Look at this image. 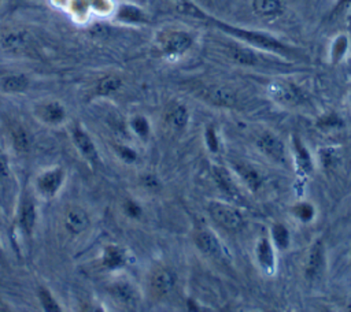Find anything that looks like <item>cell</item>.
<instances>
[{
	"instance_id": "4dcf8cb0",
	"label": "cell",
	"mask_w": 351,
	"mask_h": 312,
	"mask_svg": "<svg viewBox=\"0 0 351 312\" xmlns=\"http://www.w3.org/2000/svg\"><path fill=\"white\" fill-rule=\"evenodd\" d=\"M129 127L133 131L134 135H137L140 140H147L151 133V125L149 120L144 115H134L129 120Z\"/></svg>"
},
{
	"instance_id": "1f68e13d",
	"label": "cell",
	"mask_w": 351,
	"mask_h": 312,
	"mask_svg": "<svg viewBox=\"0 0 351 312\" xmlns=\"http://www.w3.org/2000/svg\"><path fill=\"white\" fill-rule=\"evenodd\" d=\"M271 239L280 250H285L289 246V242H291L289 231L282 223H274L271 226Z\"/></svg>"
},
{
	"instance_id": "e0dca14e",
	"label": "cell",
	"mask_w": 351,
	"mask_h": 312,
	"mask_svg": "<svg viewBox=\"0 0 351 312\" xmlns=\"http://www.w3.org/2000/svg\"><path fill=\"white\" fill-rule=\"evenodd\" d=\"M165 123L173 131H184L189 123L191 114L185 104L182 103H170L165 111Z\"/></svg>"
},
{
	"instance_id": "5b68a950",
	"label": "cell",
	"mask_w": 351,
	"mask_h": 312,
	"mask_svg": "<svg viewBox=\"0 0 351 312\" xmlns=\"http://www.w3.org/2000/svg\"><path fill=\"white\" fill-rule=\"evenodd\" d=\"M69 135L73 146L86 164L96 168L100 164V153L92 135L80 123H73L69 127Z\"/></svg>"
},
{
	"instance_id": "4316f807",
	"label": "cell",
	"mask_w": 351,
	"mask_h": 312,
	"mask_svg": "<svg viewBox=\"0 0 351 312\" xmlns=\"http://www.w3.org/2000/svg\"><path fill=\"white\" fill-rule=\"evenodd\" d=\"M117 18L125 23H145L148 21L145 12L133 4H122L117 11Z\"/></svg>"
},
{
	"instance_id": "8d00e7d4",
	"label": "cell",
	"mask_w": 351,
	"mask_h": 312,
	"mask_svg": "<svg viewBox=\"0 0 351 312\" xmlns=\"http://www.w3.org/2000/svg\"><path fill=\"white\" fill-rule=\"evenodd\" d=\"M77 312H107V311L100 301L88 297L78 302Z\"/></svg>"
},
{
	"instance_id": "52a82bcc",
	"label": "cell",
	"mask_w": 351,
	"mask_h": 312,
	"mask_svg": "<svg viewBox=\"0 0 351 312\" xmlns=\"http://www.w3.org/2000/svg\"><path fill=\"white\" fill-rule=\"evenodd\" d=\"M177 285V276L174 271L165 265H158L151 270L147 279V287L149 294L156 298L162 300L169 297Z\"/></svg>"
},
{
	"instance_id": "d4e9b609",
	"label": "cell",
	"mask_w": 351,
	"mask_h": 312,
	"mask_svg": "<svg viewBox=\"0 0 351 312\" xmlns=\"http://www.w3.org/2000/svg\"><path fill=\"white\" fill-rule=\"evenodd\" d=\"M252 10L262 18H277L284 12L282 0H252Z\"/></svg>"
},
{
	"instance_id": "6da1fadb",
	"label": "cell",
	"mask_w": 351,
	"mask_h": 312,
	"mask_svg": "<svg viewBox=\"0 0 351 312\" xmlns=\"http://www.w3.org/2000/svg\"><path fill=\"white\" fill-rule=\"evenodd\" d=\"M207 21H210L218 30H221L223 34L229 36L230 38L240 41L245 44L247 47L252 49H258L267 53H274L280 56H291L293 55V48L289 47L287 42L280 40L278 37L255 29L243 27L239 25H232L225 21H221L218 18H214L208 15Z\"/></svg>"
},
{
	"instance_id": "44dd1931",
	"label": "cell",
	"mask_w": 351,
	"mask_h": 312,
	"mask_svg": "<svg viewBox=\"0 0 351 312\" xmlns=\"http://www.w3.org/2000/svg\"><path fill=\"white\" fill-rule=\"evenodd\" d=\"M255 256L258 260L259 267L266 272L271 274L276 267V259H274V250L271 246V242L269 238H261L255 248Z\"/></svg>"
},
{
	"instance_id": "e575fe53",
	"label": "cell",
	"mask_w": 351,
	"mask_h": 312,
	"mask_svg": "<svg viewBox=\"0 0 351 312\" xmlns=\"http://www.w3.org/2000/svg\"><path fill=\"white\" fill-rule=\"evenodd\" d=\"M204 144L211 153H217L219 151V137L213 125H208L204 129Z\"/></svg>"
},
{
	"instance_id": "484cf974",
	"label": "cell",
	"mask_w": 351,
	"mask_h": 312,
	"mask_svg": "<svg viewBox=\"0 0 351 312\" xmlns=\"http://www.w3.org/2000/svg\"><path fill=\"white\" fill-rule=\"evenodd\" d=\"M255 49L250 47H230L228 49V55L230 59L240 64V66H247V67H254L259 64V57L254 52Z\"/></svg>"
},
{
	"instance_id": "277c9868",
	"label": "cell",
	"mask_w": 351,
	"mask_h": 312,
	"mask_svg": "<svg viewBox=\"0 0 351 312\" xmlns=\"http://www.w3.org/2000/svg\"><path fill=\"white\" fill-rule=\"evenodd\" d=\"M67 172L62 166H51L41 170L33 181V192L43 200L55 198L63 189Z\"/></svg>"
},
{
	"instance_id": "7a4b0ae2",
	"label": "cell",
	"mask_w": 351,
	"mask_h": 312,
	"mask_svg": "<svg viewBox=\"0 0 351 312\" xmlns=\"http://www.w3.org/2000/svg\"><path fill=\"white\" fill-rule=\"evenodd\" d=\"M158 51L167 59H178L195 45V34L182 27H165L155 38Z\"/></svg>"
},
{
	"instance_id": "d6986e66",
	"label": "cell",
	"mask_w": 351,
	"mask_h": 312,
	"mask_svg": "<svg viewBox=\"0 0 351 312\" xmlns=\"http://www.w3.org/2000/svg\"><path fill=\"white\" fill-rule=\"evenodd\" d=\"M292 149H293V156H295V164H296V171L298 175L302 181H304L313 171V159L303 144V141L299 137H293L292 140Z\"/></svg>"
},
{
	"instance_id": "4fadbf2b",
	"label": "cell",
	"mask_w": 351,
	"mask_h": 312,
	"mask_svg": "<svg viewBox=\"0 0 351 312\" xmlns=\"http://www.w3.org/2000/svg\"><path fill=\"white\" fill-rule=\"evenodd\" d=\"M106 293L114 302L122 307H133L138 301V291L136 286L125 278H117L108 282Z\"/></svg>"
},
{
	"instance_id": "b9f144b4",
	"label": "cell",
	"mask_w": 351,
	"mask_h": 312,
	"mask_svg": "<svg viewBox=\"0 0 351 312\" xmlns=\"http://www.w3.org/2000/svg\"><path fill=\"white\" fill-rule=\"evenodd\" d=\"M143 183H144L147 187L154 189V187L158 186V179H156L155 177H152V175H145V177L143 178Z\"/></svg>"
},
{
	"instance_id": "7c38bea8",
	"label": "cell",
	"mask_w": 351,
	"mask_h": 312,
	"mask_svg": "<svg viewBox=\"0 0 351 312\" xmlns=\"http://www.w3.org/2000/svg\"><path fill=\"white\" fill-rule=\"evenodd\" d=\"M269 94L277 104L284 107H298L303 104L306 99L299 86L285 81L273 82L269 86Z\"/></svg>"
},
{
	"instance_id": "2e32d148",
	"label": "cell",
	"mask_w": 351,
	"mask_h": 312,
	"mask_svg": "<svg viewBox=\"0 0 351 312\" xmlns=\"http://www.w3.org/2000/svg\"><path fill=\"white\" fill-rule=\"evenodd\" d=\"M193 242L196 248L210 257H221L223 248L218 237L207 227H199L193 231Z\"/></svg>"
},
{
	"instance_id": "83f0119b",
	"label": "cell",
	"mask_w": 351,
	"mask_h": 312,
	"mask_svg": "<svg viewBox=\"0 0 351 312\" xmlns=\"http://www.w3.org/2000/svg\"><path fill=\"white\" fill-rule=\"evenodd\" d=\"M1 90L5 93H21L29 88V79L25 74L7 75L0 82Z\"/></svg>"
},
{
	"instance_id": "cb8c5ba5",
	"label": "cell",
	"mask_w": 351,
	"mask_h": 312,
	"mask_svg": "<svg viewBox=\"0 0 351 312\" xmlns=\"http://www.w3.org/2000/svg\"><path fill=\"white\" fill-rule=\"evenodd\" d=\"M350 51V37L346 33L335 36L329 44V62L330 64L341 63Z\"/></svg>"
},
{
	"instance_id": "7402d4cb",
	"label": "cell",
	"mask_w": 351,
	"mask_h": 312,
	"mask_svg": "<svg viewBox=\"0 0 351 312\" xmlns=\"http://www.w3.org/2000/svg\"><path fill=\"white\" fill-rule=\"evenodd\" d=\"M36 298L43 312H64L59 298L44 283L36 286Z\"/></svg>"
},
{
	"instance_id": "f546056e",
	"label": "cell",
	"mask_w": 351,
	"mask_h": 312,
	"mask_svg": "<svg viewBox=\"0 0 351 312\" xmlns=\"http://www.w3.org/2000/svg\"><path fill=\"white\" fill-rule=\"evenodd\" d=\"M176 5V8L188 15V16H193V18H199V19H204L207 21L208 15L193 1V0H171Z\"/></svg>"
},
{
	"instance_id": "ab89813d",
	"label": "cell",
	"mask_w": 351,
	"mask_h": 312,
	"mask_svg": "<svg viewBox=\"0 0 351 312\" xmlns=\"http://www.w3.org/2000/svg\"><path fill=\"white\" fill-rule=\"evenodd\" d=\"M10 174H11V168H10L7 155L0 148V181H7L10 178Z\"/></svg>"
},
{
	"instance_id": "8992f818",
	"label": "cell",
	"mask_w": 351,
	"mask_h": 312,
	"mask_svg": "<svg viewBox=\"0 0 351 312\" xmlns=\"http://www.w3.org/2000/svg\"><path fill=\"white\" fill-rule=\"evenodd\" d=\"M210 218L222 229L237 231L244 226V216L239 208L223 201H210L207 205Z\"/></svg>"
},
{
	"instance_id": "603a6c76",
	"label": "cell",
	"mask_w": 351,
	"mask_h": 312,
	"mask_svg": "<svg viewBox=\"0 0 351 312\" xmlns=\"http://www.w3.org/2000/svg\"><path fill=\"white\" fill-rule=\"evenodd\" d=\"M10 137H11V145L15 152L23 155L30 151L33 144V137L23 125L21 123L12 125L10 130Z\"/></svg>"
},
{
	"instance_id": "9c48e42d",
	"label": "cell",
	"mask_w": 351,
	"mask_h": 312,
	"mask_svg": "<svg viewBox=\"0 0 351 312\" xmlns=\"http://www.w3.org/2000/svg\"><path fill=\"white\" fill-rule=\"evenodd\" d=\"M129 263V255L126 249L118 244H106L101 246L99 256H97V264L101 271L106 272H118L123 270Z\"/></svg>"
},
{
	"instance_id": "f6af8a7d",
	"label": "cell",
	"mask_w": 351,
	"mask_h": 312,
	"mask_svg": "<svg viewBox=\"0 0 351 312\" xmlns=\"http://www.w3.org/2000/svg\"><path fill=\"white\" fill-rule=\"evenodd\" d=\"M347 312H351V301H350V304H348V307H347Z\"/></svg>"
},
{
	"instance_id": "ba28073f",
	"label": "cell",
	"mask_w": 351,
	"mask_h": 312,
	"mask_svg": "<svg viewBox=\"0 0 351 312\" xmlns=\"http://www.w3.org/2000/svg\"><path fill=\"white\" fill-rule=\"evenodd\" d=\"M62 224L64 231L70 237H80L89 230L92 220H90L89 212L84 207L71 204V205H67L63 211Z\"/></svg>"
},
{
	"instance_id": "ffe728a7",
	"label": "cell",
	"mask_w": 351,
	"mask_h": 312,
	"mask_svg": "<svg viewBox=\"0 0 351 312\" xmlns=\"http://www.w3.org/2000/svg\"><path fill=\"white\" fill-rule=\"evenodd\" d=\"M213 178L217 183L218 189L232 200H240V192L236 186V182L230 174V171L222 166L213 167Z\"/></svg>"
},
{
	"instance_id": "bcb514c9",
	"label": "cell",
	"mask_w": 351,
	"mask_h": 312,
	"mask_svg": "<svg viewBox=\"0 0 351 312\" xmlns=\"http://www.w3.org/2000/svg\"><path fill=\"white\" fill-rule=\"evenodd\" d=\"M348 99H350V104H351V93H350V97H348Z\"/></svg>"
},
{
	"instance_id": "3957f363",
	"label": "cell",
	"mask_w": 351,
	"mask_h": 312,
	"mask_svg": "<svg viewBox=\"0 0 351 312\" xmlns=\"http://www.w3.org/2000/svg\"><path fill=\"white\" fill-rule=\"evenodd\" d=\"M38 223V207L36 194L30 190H23L14 213V231L22 241L33 238Z\"/></svg>"
},
{
	"instance_id": "7bdbcfd3",
	"label": "cell",
	"mask_w": 351,
	"mask_h": 312,
	"mask_svg": "<svg viewBox=\"0 0 351 312\" xmlns=\"http://www.w3.org/2000/svg\"><path fill=\"white\" fill-rule=\"evenodd\" d=\"M0 312H16V311L8 301L0 297Z\"/></svg>"
},
{
	"instance_id": "74e56055",
	"label": "cell",
	"mask_w": 351,
	"mask_h": 312,
	"mask_svg": "<svg viewBox=\"0 0 351 312\" xmlns=\"http://www.w3.org/2000/svg\"><path fill=\"white\" fill-rule=\"evenodd\" d=\"M318 126L321 129H337V127H341L343 126V120L341 118L335 114V112H329V114H325L324 116H321L318 119Z\"/></svg>"
},
{
	"instance_id": "8fae6325",
	"label": "cell",
	"mask_w": 351,
	"mask_h": 312,
	"mask_svg": "<svg viewBox=\"0 0 351 312\" xmlns=\"http://www.w3.org/2000/svg\"><path fill=\"white\" fill-rule=\"evenodd\" d=\"M33 115L40 123L55 127L66 122L67 109L58 100H47L34 105Z\"/></svg>"
},
{
	"instance_id": "d6a6232c",
	"label": "cell",
	"mask_w": 351,
	"mask_h": 312,
	"mask_svg": "<svg viewBox=\"0 0 351 312\" xmlns=\"http://www.w3.org/2000/svg\"><path fill=\"white\" fill-rule=\"evenodd\" d=\"M291 212H292V215H293L298 220L304 222V223L313 220L314 216H315V208H314V205H313L311 203H307V201H299V203H296V204L291 208Z\"/></svg>"
},
{
	"instance_id": "5bb4252c",
	"label": "cell",
	"mask_w": 351,
	"mask_h": 312,
	"mask_svg": "<svg viewBox=\"0 0 351 312\" xmlns=\"http://www.w3.org/2000/svg\"><path fill=\"white\" fill-rule=\"evenodd\" d=\"M325 268H326L325 245L321 239H317L308 250L306 265H304V276L307 281L314 282L324 275Z\"/></svg>"
},
{
	"instance_id": "9a60e30c",
	"label": "cell",
	"mask_w": 351,
	"mask_h": 312,
	"mask_svg": "<svg viewBox=\"0 0 351 312\" xmlns=\"http://www.w3.org/2000/svg\"><path fill=\"white\" fill-rule=\"evenodd\" d=\"M256 148L261 151L262 155H265L267 159L276 161V163H285L287 159V151L285 145L281 141L278 135H276L271 131H263L256 137Z\"/></svg>"
},
{
	"instance_id": "d590c367",
	"label": "cell",
	"mask_w": 351,
	"mask_h": 312,
	"mask_svg": "<svg viewBox=\"0 0 351 312\" xmlns=\"http://www.w3.org/2000/svg\"><path fill=\"white\" fill-rule=\"evenodd\" d=\"M114 151L118 155V157L128 164H132L137 160V152L125 144H115Z\"/></svg>"
},
{
	"instance_id": "30bf717a",
	"label": "cell",
	"mask_w": 351,
	"mask_h": 312,
	"mask_svg": "<svg viewBox=\"0 0 351 312\" xmlns=\"http://www.w3.org/2000/svg\"><path fill=\"white\" fill-rule=\"evenodd\" d=\"M199 97L210 105L219 108H233L239 103L237 93L232 88L219 83L204 85L199 90Z\"/></svg>"
},
{
	"instance_id": "60d3db41",
	"label": "cell",
	"mask_w": 351,
	"mask_h": 312,
	"mask_svg": "<svg viewBox=\"0 0 351 312\" xmlns=\"http://www.w3.org/2000/svg\"><path fill=\"white\" fill-rule=\"evenodd\" d=\"M350 7H351V0H337V3H336V5H335L333 11H335L336 14H339V12H344V11L348 10Z\"/></svg>"
},
{
	"instance_id": "836d02e7",
	"label": "cell",
	"mask_w": 351,
	"mask_h": 312,
	"mask_svg": "<svg viewBox=\"0 0 351 312\" xmlns=\"http://www.w3.org/2000/svg\"><path fill=\"white\" fill-rule=\"evenodd\" d=\"M4 45L11 51H21L29 45L25 33H12L4 38Z\"/></svg>"
},
{
	"instance_id": "7dc6e473",
	"label": "cell",
	"mask_w": 351,
	"mask_h": 312,
	"mask_svg": "<svg viewBox=\"0 0 351 312\" xmlns=\"http://www.w3.org/2000/svg\"><path fill=\"white\" fill-rule=\"evenodd\" d=\"M328 312H330V311H328Z\"/></svg>"
},
{
	"instance_id": "ee69618b",
	"label": "cell",
	"mask_w": 351,
	"mask_h": 312,
	"mask_svg": "<svg viewBox=\"0 0 351 312\" xmlns=\"http://www.w3.org/2000/svg\"><path fill=\"white\" fill-rule=\"evenodd\" d=\"M5 263V253H4V248L0 242V265H3Z\"/></svg>"
},
{
	"instance_id": "f35d334b",
	"label": "cell",
	"mask_w": 351,
	"mask_h": 312,
	"mask_svg": "<svg viewBox=\"0 0 351 312\" xmlns=\"http://www.w3.org/2000/svg\"><path fill=\"white\" fill-rule=\"evenodd\" d=\"M122 209H123V213L128 218H130V219H138L143 215L141 205L136 200H133V198H126L123 201Z\"/></svg>"
},
{
	"instance_id": "ac0fdd59",
	"label": "cell",
	"mask_w": 351,
	"mask_h": 312,
	"mask_svg": "<svg viewBox=\"0 0 351 312\" xmlns=\"http://www.w3.org/2000/svg\"><path fill=\"white\" fill-rule=\"evenodd\" d=\"M232 168L236 172V175L239 177V179L252 193L258 192L262 187L263 178H262L261 172L254 166H251L248 163H244V161H233L232 163Z\"/></svg>"
},
{
	"instance_id": "f1b7e54d",
	"label": "cell",
	"mask_w": 351,
	"mask_h": 312,
	"mask_svg": "<svg viewBox=\"0 0 351 312\" xmlns=\"http://www.w3.org/2000/svg\"><path fill=\"white\" fill-rule=\"evenodd\" d=\"M122 86V78L118 75H106L103 77L96 88H95V94L100 96V97H107L111 96L114 93H117Z\"/></svg>"
}]
</instances>
